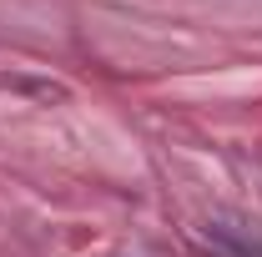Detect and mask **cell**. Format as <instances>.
<instances>
[{"instance_id": "cell-1", "label": "cell", "mask_w": 262, "mask_h": 257, "mask_svg": "<svg viewBox=\"0 0 262 257\" xmlns=\"http://www.w3.org/2000/svg\"><path fill=\"white\" fill-rule=\"evenodd\" d=\"M207 242L222 247L227 257H262V242H257V237H242V232H232L227 222H212V227H207Z\"/></svg>"}]
</instances>
